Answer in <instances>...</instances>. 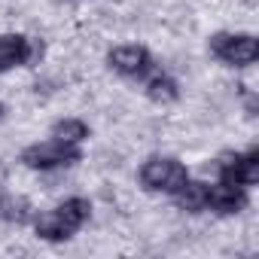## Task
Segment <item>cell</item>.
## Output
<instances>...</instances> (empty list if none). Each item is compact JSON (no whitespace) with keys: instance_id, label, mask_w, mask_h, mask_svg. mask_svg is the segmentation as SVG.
<instances>
[{"instance_id":"10","label":"cell","mask_w":259,"mask_h":259,"mask_svg":"<svg viewBox=\"0 0 259 259\" xmlns=\"http://www.w3.org/2000/svg\"><path fill=\"white\" fill-rule=\"evenodd\" d=\"M144 92L153 104H174L180 98V85L171 73H162V70H153L147 79H144Z\"/></svg>"},{"instance_id":"12","label":"cell","mask_w":259,"mask_h":259,"mask_svg":"<svg viewBox=\"0 0 259 259\" xmlns=\"http://www.w3.org/2000/svg\"><path fill=\"white\" fill-rule=\"evenodd\" d=\"M49 138L64 141V144H73V147H82V141L89 138V125L82 119H58L49 128Z\"/></svg>"},{"instance_id":"9","label":"cell","mask_w":259,"mask_h":259,"mask_svg":"<svg viewBox=\"0 0 259 259\" xmlns=\"http://www.w3.org/2000/svg\"><path fill=\"white\" fill-rule=\"evenodd\" d=\"M207 186H210V183H204V180L186 177V183H183L171 198H174V204H177L183 213H204V210H207Z\"/></svg>"},{"instance_id":"1","label":"cell","mask_w":259,"mask_h":259,"mask_svg":"<svg viewBox=\"0 0 259 259\" xmlns=\"http://www.w3.org/2000/svg\"><path fill=\"white\" fill-rule=\"evenodd\" d=\"M89 217H92V201L82 195H73V198H64L61 204H55L52 210L34 217V232H37V238L58 244V241L73 238L89 223Z\"/></svg>"},{"instance_id":"4","label":"cell","mask_w":259,"mask_h":259,"mask_svg":"<svg viewBox=\"0 0 259 259\" xmlns=\"http://www.w3.org/2000/svg\"><path fill=\"white\" fill-rule=\"evenodd\" d=\"M210 55L226 64V67H250L259 58V40L253 34H232V31H220L210 37L207 43Z\"/></svg>"},{"instance_id":"5","label":"cell","mask_w":259,"mask_h":259,"mask_svg":"<svg viewBox=\"0 0 259 259\" xmlns=\"http://www.w3.org/2000/svg\"><path fill=\"white\" fill-rule=\"evenodd\" d=\"M43 40L25 34H0V73L13 67H37L43 61Z\"/></svg>"},{"instance_id":"8","label":"cell","mask_w":259,"mask_h":259,"mask_svg":"<svg viewBox=\"0 0 259 259\" xmlns=\"http://www.w3.org/2000/svg\"><path fill=\"white\" fill-rule=\"evenodd\" d=\"M247 204H250L247 186L226 183V180H217V183L207 186V210H213V213H220V217H235V213H241Z\"/></svg>"},{"instance_id":"6","label":"cell","mask_w":259,"mask_h":259,"mask_svg":"<svg viewBox=\"0 0 259 259\" xmlns=\"http://www.w3.org/2000/svg\"><path fill=\"white\" fill-rule=\"evenodd\" d=\"M107 67L116 70L119 76H128V79H147L156 70V61H153V55H150L147 46H141V43H122V46H113L107 52Z\"/></svg>"},{"instance_id":"13","label":"cell","mask_w":259,"mask_h":259,"mask_svg":"<svg viewBox=\"0 0 259 259\" xmlns=\"http://www.w3.org/2000/svg\"><path fill=\"white\" fill-rule=\"evenodd\" d=\"M4 116H7V107H4V104H0V122H4Z\"/></svg>"},{"instance_id":"11","label":"cell","mask_w":259,"mask_h":259,"mask_svg":"<svg viewBox=\"0 0 259 259\" xmlns=\"http://www.w3.org/2000/svg\"><path fill=\"white\" fill-rule=\"evenodd\" d=\"M34 204L25 198V195H16V192H0V220L4 223H16V226H25V223H34Z\"/></svg>"},{"instance_id":"2","label":"cell","mask_w":259,"mask_h":259,"mask_svg":"<svg viewBox=\"0 0 259 259\" xmlns=\"http://www.w3.org/2000/svg\"><path fill=\"white\" fill-rule=\"evenodd\" d=\"M19 162L31 171H61V168H73V165L82 162V147L46 138V141H37V144L25 147Z\"/></svg>"},{"instance_id":"3","label":"cell","mask_w":259,"mask_h":259,"mask_svg":"<svg viewBox=\"0 0 259 259\" xmlns=\"http://www.w3.org/2000/svg\"><path fill=\"white\" fill-rule=\"evenodd\" d=\"M186 177H189L186 165L174 156H150L138 171L141 186L147 192H159V195H174L186 183Z\"/></svg>"},{"instance_id":"7","label":"cell","mask_w":259,"mask_h":259,"mask_svg":"<svg viewBox=\"0 0 259 259\" xmlns=\"http://www.w3.org/2000/svg\"><path fill=\"white\" fill-rule=\"evenodd\" d=\"M217 180L238 183V186H256L259 183V150H244V153H223L217 159Z\"/></svg>"}]
</instances>
